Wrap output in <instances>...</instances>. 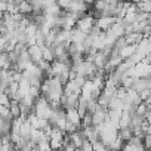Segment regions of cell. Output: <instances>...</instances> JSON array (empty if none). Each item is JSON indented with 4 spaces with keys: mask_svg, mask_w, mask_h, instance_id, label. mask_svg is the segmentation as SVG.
Wrapping results in <instances>:
<instances>
[{
    "mask_svg": "<svg viewBox=\"0 0 151 151\" xmlns=\"http://www.w3.org/2000/svg\"><path fill=\"white\" fill-rule=\"evenodd\" d=\"M40 119H46V120H49L50 117H52V114H53V107H52V104L43 96V95H40L37 99H36V102H34V110H33Z\"/></svg>",
    "mask_w": 151,
    "mask_h": 151,
    "instance_id": "obj_1",
    "label": "cell"
},
{
    "mask_svg": "<svg viewBox=\"0 0 151 151\" xmlns=\"http://www.w3.org/2000/svg\"><path fill=\"white\" fill-rule=\"evenodd\" d=\"M130 76L136 79H148L151 77V64L148 59H144L138 64H135V67L130 71Z\"/></svg>",
    "mask_w": 151,
    "mask_h": 151,
    "instance_id": "obj_2",
    "label": "cell"
},
{
    "mask_svg": "<svg viewBox=\"0 0 151 151\" xmlns=\"http://www.w3.org/2000/svg\"><path fill=\"white\" fill-rule=\"evenodd\" d=\"M95 25H96V17L92 15V14H86V15H83V17L79 18L76 28L83 31V33H86V34H89L95 28Z\"/></svg>",
    "mask_w": 151,
    "mask_h": 151,
    "instance_id": "obj_3",
    "label": "cell"
},
{
    "mask_svg": "<svg viewBox=\"0 0 151 151\" xmlns=\"http://www.w3.org/2000/svg\"><path fill=\"white\" fill-rule=\"evenodd\" d=\"M49 122H50V124L53 127H58V129L67 132V111L64 108L53 110V114L49 119Z\"/></svg>",
    "mask_w": 151,
    "mask_h": 151,
    "instance_id": "obj_4",
    "label": "cell"
},
{
    "mask_svg": "<svg viewBox=\"0 0 151 151\" xmlns=\"http://www.w3.org/2000/svg\"><path fill=\"white\" fill-rule=\"evenodd\" d=\"M65 11L70 12V14L77 15V17H83V15H86V12H88V3L85 2V0H73L71 5H70Z\"/></svg>",
    "mask_w": 151,
    "mask_h": 151,
    "instance_id": "obj_5",
    "label": "cell"
},
{
    "mask_svg": "<svg viewBox=\"0 0 151 151\" xmlns=\"http://www.w3.org/2000/svg\"><path fill=\"white\" fill-rule=\"evenodd\" d=\"M119 18L116 17H98L96 18V27L102 31V33H107L113 28V25L117 22Z\"/></svg>",
    "mask_w": 151,
    "mask_h": 151,
    "instance_id": "obj_6",
    "label": "cell"
},
{
    "mask_svg": "<svg viewBox=\"0 0 151 151\" xmlns=\"http://www.w3.org/2000/svg\"><path fill=\"white\" fill-rule=\"evenodd\" d=\"M28 55H30V58L34 64H39V62L43 61V47L39 46V45L28 46Z\"/></svg>",
    "mask_w": 151,
    "mask_h": 151,
    "instance_id": "obj_7",
    "label": "cell"
},
{
    "mask_svg": "<svg viewBox=\"0 0 151 151\" xmlns=\"http://www.w3.org/2000/svg\"><path fill=\"white\" fill-rule=\"evenodd\" d=\"M82 130H83V133H85L86 141H89V142H92V144H95V142L101 141V139H99V130H98V127H96V126L83 127Z\"/></svg>",
    "mask_w": 151,
    "mask_h": 151,
    "instance_id": "obj_8",
    "label": "cell"
},
{
    "mask_svg": "<svg viewBox=\"0 0 151 151\" xmlns=\"http://www.w3.org/2000/svg\"><path fill=\"white\" fill-rule=\"evenodd\" d=\"M68 136H70V141H71V144L76 147V148H82L83 147V144L86 142V138H85V133H83V130H77V132H74V133H68Z\"/></svg>",
    "mask_w": 151,
    "mask_h": 151,
    "instance_id": "obj_9",
    "label": "cell"
},
{
    "mask_svg": "<svg viewBox=\"0 0 151 151\" xmlns=\"http://www.w3.org/2000/svg\"><path fill=\"white\" fill-rule=\"evenodd\" d=\"M12 124H14V119L12 117H0V129H2V135L3 136L11 135Z\"/></svg>",
    "mask_w": 151,
    "mask_h": 151,
    "instance_id": "obj_10",
    "label": "cell"
},
{
    "mask_svg": "<svg viewBox=\"0 0 151 151\" xmlns=\"http://www.w3.org/2000/svg\"><path fill=\"white\" fill-rule=\"evenodd\" d=\"M18 11H19V14H22V15H25V17H30V15L34 12L33 5L28 2V0H22V2L18 3Z\"/></svg>",
    "mask_w": 151,
    "mask_h": 151,
    "instance_id": "obj_11",
    "label": "cell"
},
{
    "mask_svg": "<svg viewBox=\"0 0 151 151\" xmlns=\"http://www.w3.org/2000/svg\"><path fill=\"white\" fill-rule=\"evenodd\" d=\"M135 52H136V46L135 45H126L119 53H120L122 59L124 61V59H132V56L135 55Z\"/></svg>",
    "mask_w": 151,
    "mask_h": 151,
    "instance_id": "obj_12",
    "label": "cell"
},
{
    "mask_svg": "<svg viewBox=\"0 0 151 151\" xmlns=\"http://www.w3.org/2000/svg\"><path fill=\"white\" fill-rule=\"evenodd\" d=\"M124 39H126V42H127V45H138L142 39H144V34L142 33H127L126 36H124Z\"/></svg>",
    "mask_w": 151,
    "mask_h": 151,
    "instance_id": "obj_13",
    "label": "cell"
},
{
    "mask_svg": "<svg viewBox=\"0 0 151 151\" xmlns=\"http://www.w3.org/2000/svg\"><path fill=\"white\" fill-rule=\"evenodd\" d=\"M132 136H133V130H132L130 126H126V127H120L119 129V138L123 139L124 142H129L132 139Z\"/></svg>",
    "mask_w": 151,
    "mask_h": 151,
    "instance_id": "obj_14",
    "label": "cell"
},
{
    "mask_svg": "<svg viewBox=\"0 0 151 151\" xmlns=\"http://www.w3.org/2000/svg\"><path fill=\"white\" fill-rule=\"evenodd\" d=\"M43 59L47 61V62L55 61V49L52 46H45L43 47Z\"/></svg>",
    "mask_w": 151,
    "mask_h": 151,
    "instance_id": "obj_15",
    "label": "cell"
},
{
    "mask_svg": "<svg viewBox=\"0 0 151 151\" xmlns=\"http://www.w3.org/2000/svg\"><path fill=\"white\" fill-rule=\"evenodd\" d=\"M144 147H145V150H151V135L144 136Z\"/></svg>",
    "mask_w": 151,
    "mask_h": 151,
    "instance_id": "obj_16",
    "label": "cell"
},
{
    "mask_svg": "<svg viewBox=\"0 0 151 151\" xmlns=\"http://www.w3.org/2000/svg\"><path fill=\"white\" fill-rule=\"evenodd\" d=\"M71 2H73V0H58V5H59V6H61V8L65 11V9H67V8L71 5Z\"/></svg>",
    "mask_w": 151,
    "mask_h": 151,
    "instance_id": "obj_17",
    "label": "cell"
},
{
    "mask_svg": "<svg viewBox=\"0 0 151 151\" xmlns=\"http://www.w3.org/2000/svg\"><path fill=\"white\" fill-rule=\"evenodd\" d=\"M145 122H147V124H151V110L147 113V116H145Z\"/></svg>",
    "mask_w": 151,
    "mask_h": 151,
    "instance_id": "obj_18",
    "label": "cell"
},
{
    "mask_svg": "<svg viewBox=\"0 0 151 151\" xmlns=\"http://www.w3.org/2000/svg\"><path fill=\"white\" fill-rule=\"evenodd\" d=\"M144 132H145V135H151V124H145Z\"/></svg>",
    "mask_w": 151,
    "mask_h": 151,
    "instance_id": "obj_19",
    "label": "cell"
},
{
    "mask_svg": "<svg viewBox=\"0 0 151 151\" xmlns=\"http://www.w3.org/2000/svg\"><path fill=\"white\" fill-rule=\"evenodd\" d=\"M85 2H86L88 5H93V3L96 2V0H85Z\"/></svg>",
    "mask_w": 151,
    "mask_h": 151,
    "instance_id": "obj_20",
    "label": "cell"
}]
</instances>
